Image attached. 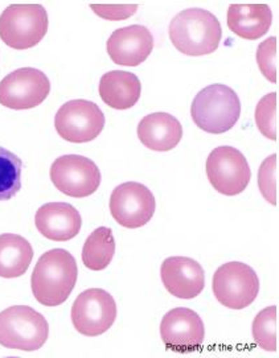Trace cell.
Returning a JSON list of instances; mask_svg holds the SVG:
<instances>
[{
    "label": "cell",
    "instance_id": "obj_18",
    "mask_svg": "<svg viewBox=\"0 0 279 358\" xmlns=\"http://www.w3.org/2000/svg\"><path fill=\"white\" fill-rule=\"evenodd\" d=\"M98 92L109 108L127 110L139 101L142 85L134 73L113 71L101 77Z\"/></svg>",
    "mask_w": 279,
    "mask_h": 358
},
{
    "label": "cell",
    "instance_id": "obj_16",
    "mask_svg": "<svg viewBox=\"0 0 279 358\" xmlns=\"http://www.w3.org/2000/svg\"><path fill=\"white\" fill-rule=\"evenodd\" d=\"M35 225L45 238L66 242L80 233L83 218L71 203H48L37 209Z\"/></svg>",
    "mask_w": 279,
    "mask_h": 358
},
{
    "label": "cell",
    "instance_id": "obj_11",
    "mask_svg": "<svg viewBox=\"0 0 279 358\" xmlns=\"http://www.w3.org/2000/svg\"><path fill=\"white\" fill-rule=\"evenodd\" d=\"M110 213L123 227H145L154 217L157 201L146 185L127 181L118 185L110 196Z\"/></svg>",
    "mask_w": 279,
    "mask_h": 358
},
{
    "label": "cell",
    "instance_id": "obj_17",
    "mask_svg": "<svg viewBox=\"0 0 279 358\" xmlns=\"http://www.w3.org/2000/svg\"><path fill=\"white\" fill-rule=\"evenodd\" d=\"M138 138L148 150L167 152L180 143L183 127L180 122L169 113H154L138 124Z\"/></svg>",
    "mask_w": 279,
    "mask_h": 358
},
{
    "label": "cell",
    "instance_id": "obj_1",
    "mask_svg": "<svg viewBox=\"0 0 279 358\" xmlns=\"http://www.w3.org/2000/svg\"><path fill=\"white\" fill-rule=\"evenodd\" d=\"M78 267L73 255L64 249L43 254L31 276V287L37 301L45 307H57L71 296L77 283Z\"/></svg>",
    "mask_w": 279,
    "mask_h": 358
},
{
    "label": "cell",
    "instance_id": "obj_26",
    "mask_svg": "<svg viewBox=\"0 0 279 358\" xmlns=\"http://www.w3.org/2000/svg\"><path fill=\"white\" fill-rule=\"evenodd\" d=\"M257 64L261 73L271 84H277L278 74V55H277V37H269L257 48Z\"/></svg>",
    "mask_w": 279,
    "mask_h": 358
},
{
    "label": "cell",
    "instance_id": "obj_25",
    "mask_svg": "<svg viewBox=\"0 0 279 358\" xmlns=\"http://www.w3.org/2000/svg\"><path fill=\"white\" fill-rule=\"evenodd\" d=\"M278 156H269L261 164L258 171V187L265 200L277 205V189H278Z\"/></svg>",
    "mask_w": 279,
    "mask_h": 358
},
{
    "label": "cell",
    "instance_id": "obj_19",
    "mask_svg": "<svg viewBox=\"0 0 279 358\" xmlns=\"http://www.w3.org/2000/svg\"><path fill=\"white\" fill-rule=\"evenodd\" d=\"M273 23V13L267 4H231L228 10V27L245 40L265 36Z\"/></svg>",
    "mask_w": 279,
    "mask_h": 358
},
{
    "label": "cell",
    "instance_id": "obj_23",
    "mask_svg": "<svg viewBox=\"0 0 279 358\" xmlns=\"http://www.w3.org/2000/svg\"><path fill=\"white\" fill-rule=\"evenodd\" d=\"M277 328L278 310L276 306H270L261 310L253 322V338L257 345L266 352H277Z\"/></svg>",
    "mask_w": 279,
    "mask_h": 358
},
{
    "label": "cell",
    "instance_id": "obj_4",
    "mask_svg": "<svg viewBox=\"0 0 279 358\" xmlns=\"http://www.w3.org/2000/svg\"><path fill=\"white\" fill-rule=\"evenodd\" d=\"M48 336V322L32 307L13 306L0 312V345L7 349L35 352Z\"/></svg>",
    "mask_w": 279,
    "mask_h": 358
},
{
    "label": "cell",
    "instance_id": "obj_5",
    "mask_svg": "<svg viewBox=\"0 0 279 358\" xmlns=\"http://www.w3.org/2000/svg\"><path fill=\"white\" fill-rule=\"evenodd\" d=\"M48 24L41 4H11L0 15V38L10 48H34L47 35Z\"/></svg>",
    "mask_w": 279,
    "mask_h": 358
},
{
    "label": "cell",
    "instance_id": "obj_22",
    "mask_svg": "<svg viewBox=\"0 0 279 358\" xmlns=\"http://www.w3.org/2000/svg\"><path fill=\"white\" fill-rule=\"evenodd\" d=\"M22 159L0 147V201L11 200L22 189Z\"/></svg>",
    "mask_w": 279,
    "mask_h": 358
},
{
    "label": "cell",
    "instance_id": "obj_2",
    "mask_svg": "<svg viewBox=\"0 0 279 358\" xmlns=\"http://www.w3.org/2000/svg\"><path fill=\"white\" fill-rule=\"evenodd\" d=\"M169 35L180 53L197 57L217 50L222 29L213 13L203 8H188L172 19Z\"/></svg>",
    "mask_w": 279,
    "mask_h": 358
},
{
    "label": "cell",
    "instance_id": "obj_15",
    "mask_svg": "<svg viewBox=\"0 0 279 358\" xmlns=\"http://www.w3.org/2000/svg\"><path fill=\"white\" fill-rule=\"evenodd\" d=\"M110 59L123 66L143 64L154 49V36L145 25L120 28L111 34L106 44Z\"/></svg>",
    "mask_w": 279,
    "mask_h": 358
},
{
    "label": "cell",
    "instance_id": "obj_10",
    "mask_svg": "<svg viewBox=\"0 0 279 358\" xmlns=\"http://www.w3.org/2000/svg\"><path fill=\"white\" fill-rule=\"evenodd\" d=\"M50 180L61 193L84 199L99 188L101 172L97 164L85 156L64 155L53 162Z\"/></svg>",
    "mask_w": 279,
    "mask_h": 358
},
{
    "label": "cell",
    "instance_id": "obj_7",
    "mask_svg": "<svg viewBox=\"0 0 279 358\" xmlns=\"http://www.w3.org/2000/svg\"><path fill=\"white\" fill-rule=\"evenodd\" d=\"M55 127L66 142L87 143L103 131L105 114L92 101L74 99L59 108L55 117Z\"/></svg>",
    "mask_w": 279,
    "mask_h": 358
},
{
    "label": "cell",
    "instance_id": "obj_24",
    "mask_svg": "<svg viewBox=\"0 0 279 358\" xmlns=\"http://www.w3.org/2000/svg\"><path fill=\"white\" fill-rule=\"evenodd\" d=\"M277 93H270L264 96L255 108V120L258 130L270 141L278 138V101Z\"/></svg>",
    "mask_w": 279,
    "mask_h": 358
},
{
    "label": "cell",
    "instance_id": "obj_27",
    "mask_svg": "<svg viewBox=\"0 0 279 358\" xmlns=\"http://www.w3.org/2000/svg\"><path fill=\"white\" fill-rule=\"evenodd\" d=\"M90 8L96 15L106 20H124L136 13V4H92Z\"/></svg>",
    "mask_w": 279,
    "mask_h": 358
},
{
    "label": "cell",
    "instance_id": "obj_13",
    "mask_svg": "<svg viewBox=\"0 0 279 358\" xmlns=\"http://www.w3.org/2000/svg\"><path fill=\"white\" fill-rule=\"evenodd\" d=\"M160 337L167 349L188 353L203 345L206 338L204 322L199 313L189 308H173L160 322Z\"/></svg>",
    "mask_w": 279,
    "mask_h": 358
},
{
    "label": "cell",
    "instance_id": "obj_20",
    "mask_svg": "<svg viewBox=\"0 0 279 358\" xmlns=\"http://www.w3.org/2000/svg\"><path fill=\"white\" fill-rule=\"evenodd\" d=\"M32 259V245L24 237L13 233L0 236V278L13 279L24 275Z\"/></svg>",
    "mask_w": 279,
    "mask_h": 358
},
{
    "label": "cell",
    "instance_id": "obj_12",
    "mask_svg": "<svg viewBox=\"0 0 279 358\" xmlns=\"http://www.w3.org/2000/svg\"><path fill=\"white\" fill-rule=\"evenodd\" d=\"M50 93L45 73L35 68H22L0 81V105L13 110H29L41 105Z\"/></svg>",
    "mask_w": 279,
    "mask_h": 358
},
{
    "label": "cell",
    "instance_id": "obj_8",
    "mask_svg": "<svg viewBox=\"0 0 279 358\" xmlns=\"http://www.w3.org/2000/svg\"><path fill=\"white\" fill-rule=\"evenodd\" d=\"M206 176L221 194L237 196L249 185L252 171L241 151L231 145H221L206 159Z\"/></svg>",
    "mask_w": 279,
    "mask_h": 358
},
{
    "label": "cell",
    "instance_id": "obj_6",
    "mask_svg": "<svg viewBox=\"0 0 279 358\" xmlns=\"http://www.w3.org/2000/svg\"><path fill=\"white\" fill-rule=\"evenodd\" d=\"M212 289L224 307L243 310L255 303L259 292V279L255 270L243 262H228L213 275Z\"/></svg>",
    "mask_w": 279,
    "mask_h": 358
},
{
    "label": "cell",
    "instance_id": "obj_14",
    "mask_svg": "<svg viewBox=\"0 0 279 358\" xmlns=\"http://www.w3.org/2000/svg\"><path fill=\"white\" fill-rule=\"evenodd\" d=\"M163 286L172 296L194 299L206 286V273L201 264L188 257H170L160 267Z\"/></svg>",
    "mask_w": 279,
    "mask_h": 358
},
{
    "label": "cell",
    "instance_id": "obj_9",
    "mask_svg": "<svg viewBox=\"0 0 279 358\" xmlns=\"http://www.w3.org/2000/svg\"><path fill=\"white\" fill-rule=\"evenodd\" d=\"M117 319V303L108 291L89 288L72 306V322L78 334L96 337L108 332Z\"/></svg>",
    "mask_w": 279,
    "mask_h": 358
},
{
    "label": "cell",
    "instance_id": "obj_3",
    "mask_svg": "<svg viewBox=\"0 0 279 358\" xmlns=\"http://www.w3.org/2000/svg\"><path fill=\"white\" fill-rule=\"evenodd\" d=\"M191 115L194 124L203 131L224 134L240 120L241 101L229 86L209 85L194 96Z\"/></svg>",
    "mask_w": 279,
    "mask_h": 358
},
{
    "label": "cell",
    "instance_id": "obj_21",
    "mask_svg": "<svg viewBox=\"0 0 279 358\" xmlns=\"http://www.w3.org/2000/svg\"><path fill=\"white\" fill-rule=\"evenodd\" d=\"M115 254V239L110 227H97L83 248V262L92 271H102L109 266Z\"/></svg>",
    "mask_w": 279,
    "mask_h": 358
}]
</instances>
